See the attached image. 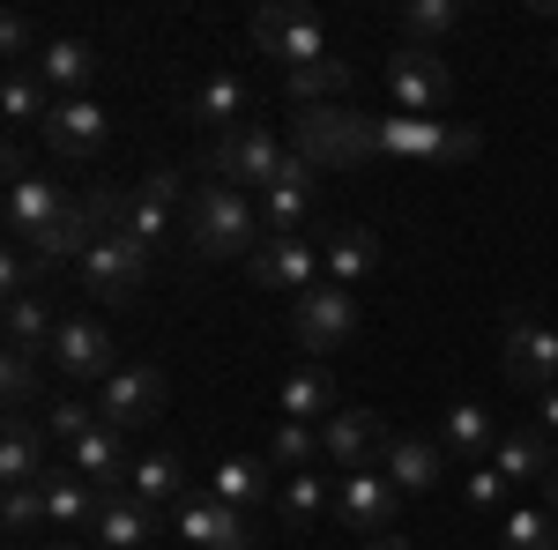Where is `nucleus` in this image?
I'll list each match as a JSON object with an SVG mask.
<instances>
[{
    "instance_id": "nucleus-1",
    "label": "nucleus",
    "mask_w": 558,
    "mask_h": 550,
    "mask_svg": "<svg viewBox=\"0 0 558 550\" xmlns=\"http://www.w3.org/2000/svg\"><path fill=\"white\" fill-rule=\"evenodd\" d=\"M186 246L202 260H254L268 246V223H260V201L254 194H239V186H194L186 194Z\"/></svg>"
},
{
    "instance_id": "nucleus-2",
    "label": "nucleus",
    "mask_w": 558,
    "mask_h": 550,
    "mask_svg": "<svg viewBox=\"0 0 558 550\" xmlns=\"http://www.w3.org/2000/svg\"><path fill=\"white\" fill-rule=\"evenodd\" d=\"M291 134H299L291 157H305V164H365V157H380V120L357 112V105H299Z\"/></svg>"
},
{
    "instance_id": "nucleus-3",
    "label": "nucleus",
    "mask_w": 558,
    "mask_h": 550,
    "mask_svg": "<svg viewBox=\"0 0 558 550\" xmlns=\"http://www.w3.org/2000/svg\"><path fill=\"white\" fill-rule=\"evenodd\" d=\"M254 45L268 52V60H283V75L336 60V45H328V23H320L305 0H268V8L254 15Z\"/></svg>"
},
{
    "instance_id": "nucleus-4",
    "label": "nucleus",
    "mask_w": 558,
    "mask_h": 550,
    "mask_svg": "<svg viewBox=\"0 0 558 550\" xmlns=\"http://www.w3.org/2000/svg\"><path fill=\"white\" fill-rule=\"evenodd\" d=\"M209 171L223 186H239V194H268L291 171V157H283V142L268 127H239V134H216L209 142Z\"/></svg>"
},
{
    "instance_id": "nucleus-5",
    "label": "nucleus",
    "mask_w": 558,
    "mask_h": 550,
    "mask_svg": "<svg viewBox=\"0 0 558 550\" xmlns=\"http://www.w3.org/2000/svg\"><path fill=\"white\" fill-rule=\"evenodd\" d=\"M75 268H83V291L89 297H105V305H134L142 283H149V246H142L134 231H105Z\"/></svg>"
},
{
    "instance_id": "nucleus-6",
    "label": "nucleus",
    "mask_w": 558,
    "mask_h": 550,
    "mask_svg": "<svg viewBox=\"0 0 558 550\" xmlns=\"http://www.w3.org/2000/svg\"><path fill=\"white\" fill-rule=\"evenodd\" d=\"M350 335H357V297L343 283H313L305 297H291V342H299L305 357H328Z\"/></svg>"
},
{
    "instance_id": "nucleus-7",
    "label": "nucleus",
    "mask_w": 558,
    "mask_h": 550,
    "mask_svg": "<svg viewBox=\"0 0 558 550\" xmlns=\"http://www.w3.org/2000/svg\"><path fill=\"white\" fill-rule=\"evenodd\" d=\"M45 365H52L60 380H97V387H105L112 372H120V350H112V335H105V320H89V313H60Z\"/></svg>"
},
{
    "instance_id": "nucleus-8",
    "label": "nucleus",
    "mask_w": 558,
    "mask_h": 550,
    "mask_svg": "<svg viewBox=\"0 0 558 550\" xmlns=\"http://www.w3.org/2000/svg\"><path fill=\"white\" fill-rule=\"evenodd\" d=\"M387 89H395V105H402L410 120H432V112H447V97H454V68H447V52H432V45H402V52L387 60Z\"/></svg>"
},
{
    "instance_id": "nucleus-9",
    "label": "nucleus",
    "mask_w": 558,
    "mask_h": 550,
    "mask_svg": "<svg viewBox=\"0 0 558 550\" xmlns=\"http://www.w3.org/2000/svg\"><path fill=\"white\" fill-rule=\"evenodd\" d=\"M484 149V134L476 127H454V120H410V112H395L380 120V157H425V164H462Z\"/></svg>"
},
{
    "instance_id": "nucleus-10",
    "label": "nucleus",
    "mask_w": 558,
    "mask_h": 550,
    "mask_svg": "<svg viewBox=\"0 0 558 550\" xmlns=\"http://www.w3.org/2000/svg\"><path fill=\"white\" fill-rule=\"evenodd\" d=\"M499 372H507V387H521V394H551L558 387V328L514 320L507 342H499Z\"/></svg>"
},
{
    "instance_id": "nucleus-11",
    "label": "nucleus",
    "mask_w": 558,
    "mask_h": 550,
    "mask_svg": "<svg viewBox=\"0 0 558 550\" xmlns=\"http://www.w3.org/2000/svg\"><path fill=\"white\" fill-rule=\"evenodd\" d=\"M97 417L112 424V431H142V424L165 417V372L157 365H120L105 394H97Z\"/></svg>"
},
{
    "instance_id": "nucleus-12",
    "label": "nucleus",
    "mask_w": 558,
    "mask_h": 550,
    "mask_svg": "<svg viewBox=\"0 0 558 550\" xmlns=\"http://www.w3.org/2000/svg\"><path fill=\"white\" fill-rule=\"evenodd\" d=\"M172 528H179V536H186L194 550H260V528H254V513L223 506V499H179Z\"/></svg>"
},
{
    "instance_id": "nucleus-13",
    "label": "nucleus",
    "mask_w": 558,
    "mask_h": 550,
    "mask_svg": "<svg viewBox=\"0 0 558 550\" xmlns=\"http://www.w3.org/2000/svg\"><path fill=\"white\" fill-rule=\"evenodd\" d=\"M260 223H268V239H305L320 223V179L305 157H291V171L260 194Z\"/></svg>"
},
{
    "instance_id": "nucleus-14",
    "label": "nucleus",
    "mask_w": 558,
    "mask_h": 550,
    "mask_svg": "<svg viewBox=\"0 0 558 550\" xmlns=\"http://www.w3.org/2000/svg\"><path fill=\"white\" fill-rule=\"evenodd\" d=\"M68 216V194L52 186V179H38V171H15L8 179V239L23 246V254H38L45 231Z\"/></svg>"
},
{
    "instance_id": "nucleus-15",
    "label": "nucleus",
    "mask_w": 558,
    "mask_h": 550,
    "mask_svg": "<svg viewBox=\"0 0 558 550\" xmlns=\"http://www.w3.org/2000/svg\"><path fill=\"white\" fill-rule=\"evenodd\" d=\"M387 439H395V431L380 424V410H336V417L320 424V454L343 468V476H357V468H380Z\"/></svg>"
},
{
    "instance_id": "nucleus-16",
    "label": "nucleus",
    "mask_w": 558,
    "mask_h": 550,
    "mask_svg": "<svg viewBox=\"0 0 558 550\" xmlns=\"http://www.w3.org/2000/svg\"><path fill=\"white\" fill-rule=\"evenodd\" d=\"M246 276H254L260 291H283V297H305L320 276H328V260L313 239H268L254 260H246Z\"/></svg>"
},
{
    "instance_id": "nucleus-17",
    "label": "nucleus",
    "mask_w": 558,
    "mask_h": 550,
    "mask_svg": "<svg viewBox=\"0 0 558 550\" xmlns=\"http://www.w3.org/2000/svg\"><path fill=\"white\" fill-rule=\"evenodd\" d=\"M395 506H402V491L387 484L380 468H357V476H343V491H336V521H343L350 536H387L395 528Z\"/></svg>"
},
{
    "instance_id": "nucleus-18",
    "label": "nucleus",
    "mask_w": 558,
    "mask_h": 550,
    "mask_svg": "<svg viewBox=\"0 0 558 550\" xmlns=\"http://www.w3.org/2000/svg\"><path fill=\"white\" fill-rule=\"evenodd\" d=\"M112 142V120H105V105L97 97H68V105H52V120H45V149L52 157H68V164H83Z\"/></svg>"
},
{
    "instance_id": "nucleus-19",
    "label": "nucleus",
    "mask_w": 558,
    "mask_h": 550,
    "mask_svg": "<svg viewBox=\"0 0 558 550\" xmlns=\"http://www.w3.org/2000/svg\"><path fill=\"white\" fill-rule=\"evenodd\" d=\"M31 68H38V83L52 89V105H68V97H89V83H97L105 60H97V45H89V38H45Z\"/></svg>"
},
{
    "instance_id": "nucleus-20",
    "label": "nucleus",
    "mask_w": 558,
    "mask_h": 550,
    "mask_svg": "<svg viewBox=\"0 0 558 550\" xmlns=\"http://www.w3.org/2000/svg\"><path fill=\"white\" fill-rule=\"evenodd\" d=\"M68 468H75V476H89V484H97L105 499H112V491H128V476H134L128 431H112V424H97L89 439H75V447H68Z\"/></svg>"
},
{
    "instance_id": "nucleus-21",
    "label": "nucleus",
    "mask_w": 558,
    "mask_h": 550,
    "mask_svg": "<svg viewBox=\"0 0 558 550\" xmlns=\"http://www.w3.org/2000/svg\"><path fill=\"white\" fill-rule=\"evenodd\" d=\"M179 194H186V186H179V171H172V164H165V171H149V179H142V186L128 194V209H120V231H134L142 246H157V239L172 231Z\"/></svg>"
},
{
    "instance_id": "nucleus-22",
    "label": "nucleus",
    "mask_w": 558,
    "mask_h": 550,
    "mask_svg": "<svg viewBox=\"0 0 558 550\" xmlns=\"http://www.w3.org/2000/svg\"><path fill=\"white\" fill-rule=\"evenodd\" d=\"M246 112H254V89H246V75H209V83L186 97V120H194V127H209V134L254 127Z\"/></svg>"
},
{
    "instance_id": "nucleus-23",
    "label": "nucleus",
    "mask_w": 558,
    "mask_h": 550,
    "mask_svg": "<svg viewBox=\"0 0 558 550\" xmlns=\"http://www.w3.org/2000/svg\"><path fill=\"white\" fill-rule=\"evenodd\" d=\"M320 260H328V283L357 291L365 276H380V231H373V223H336L328 246H320Z\"/></svg>"
},
{
    "instance_id": "nucleus-24",
    "label": "nucleus",
    "mask_w": 558,
    "mask_h": 550,
    "mask_svg": "<svg viewBox=\"0 0 558 550\" xmlns=\"http://www.w3.org/2000/svg\"><path fill=\"white\" fill-rule=\"evenodd\" d=\"M380 476L395 484V491H432L439 476H447V447H432V439H417V431H395L380 454Z\"/></svg>"
},
{
    "instance_id": "nucleus-25",
    "label": "nucleus",
    "mask_w": 558,
    "mask_h": 550,
    "mask_svg": "<svg viewBox=\"0 0 558 550\" xmlns=\"http://www.w3.org/2000/svg\"><path fill=\"white\" fill-rule=\"evenodd\" d=\"M276 402H283V424H313V431L343 410V394H336V380H328V365H299V372H283V394H276Z\"/></svg>"
},
{
    "instance_id": "nucleus-26",
    "label": "nucleus",
    "mask_w": 558,
    "mask_h": 550,
    "mask_svg": "<svg viewBox=\"0 0 558 550\" xmlns=\"http://www.w3.org/2000/svg\"><path fill=\"white\" fill-rule=\"evenodd\" d=\"M45 521L52 528H97V506H105V491L89 484V476H75V468H45Z\"/></svg>"
},
{
    "instance_id": "nucleus-27",
    "label": "nucleus",
    "mask_w": 558,
    "mask_h": 550,
    "mask_svg": "<svg viewBox=\"0 0 558 550\" xmlns=\"http://www.w3.org/2000/svg\"><path fill=\"white\" fill-rule=\"evenodd\" d=\"M209 499H223V506H239V513H260V506L283 499V484H276V468H268V462H216Z\"/></svg>"
},
{
    "instance_id": "nucleus-28",
    "label": "nucleus",
    "mask_w": 558,
    "mask_h": 550,
    "mask_svg": "<svg viewBox=\"0 0 558 550\" xmlns=\"http://www.w3.org/2000/svg\"><path fill=\"white\" fill-rule=\"evenodd\" d=\"M45 431L31 417H8V439H0V484L8 491H31V484H45Z\"/></svg>"
},
{
    "instance_id": "nucleus-29",
    "label": "nucleus",
    "mask_w": 558,
    "mask_h": 550,
    "mask_svg": "<svg viewBox=\"0 0 558 550\" xmlns=\"http://www.w3.org/2000/svg\"><path fill=\"white\" fill-rule=\"evenodd\" d=\"M492 468H499L507 484H544V476L558 468L551 431H499V447H492Z\"/></svg>"
},
{
    "instance_id": "nucleus-30",
    "label": "nucleus",
    "mask_w": 558,
    "mask_h": 550,
    "mask_svg": "<svg viewBox=\"0 0 558 550\" xmlns=\"http://www.w3.org/2000/svg\"><path fill=\"white\" fill-rule=\"evenodd\" d=\"M157 521H165V513L142 506L134 491H112V499L97 506V536H105V550H134V543H149V536H157Z\"/></svg>"
},
{
    "instance_id": "nucleus-31",
    "label": "nucleus",
    "mask_w": 558,
    "mask_h": 550,
    "mask_svg": "<svg viewBox=\"0 0 558 550\" xmlns=\"http://www.w3.org/2000/svg\"><path fill=\"white\" fill-rule=\"evenodd\" d=\"M128 491L134 499H142V506H179V499H186V462H179V454H142V462H134V476H128Z\"/></svg>"
},
{
    "instance_id": "nucleus-32",
    "label": "nucleus",
    "mask_w": 558,
    "mask_h": 550,
    "mask_svg": "<svg viewBox=\"0 0 558 550\" xmlns=\"http://www.w3.org/2000/svg\"><path fill=\"white\" fill-rule=\"evenodd\" d=\"M439 447L447 454H492L499 447V424H492V410H476V402H454L439 417Z\"/></svg>"
},
{
    "instance_id": "nucleus-33",
    "label": "nucleus",
    "mask_w": 558,
    "mask_h": 550,
    "mask_svg": "<svg viewBox=\"0 0 558 550\" xmlns=\"http://www.w3.org/2000/svg\"><path fill=\"white\" fill-rule=\"evenodd\" d=\"M52 328H60V313H52L45 291L8 297V342H15V350H52Z\"/></svg>"
},
{
    "instance_id": "nucleus-34",
    "label": "nucleus",
    "mask_w": 558,
    "mask_h": 550,
    "mask_svg": "<svg viewBox=\"0 0 558 550\" xmlns=\"http://www.w3.org/2000/svg\"><path fill=\"white\" fill-rule=\"evenodd\" d=\"M0 112H8L15 127H45V120H52V89L38 83V68H8V83H0Z\"/></svg>"
},
{
    "instance_id": "nucleus-35",
    "label": "nucleus",
    "mask_w": 558,
    "mask_h": 550,
    "mask_svg": "<svg viewBox=\"0 0 558 550\" xmlns=\"http://www.w3.org/2000/svg\"><path fill=\"white\" fill-rule=\"evenodd\" d=\"M320 431L313 424H276V439H268V468L276 476H305V468H320Z\"/></svg>"
},
{
    "instance_id": "nucleus-36",
    "label": "nucleus",
    "mask_w": 558,
    "mask_h": 550,
    "mask_svg": "<svg viewBox=\"0 0 558 550\" xmlns=\"http://www.w3.org/2000/svg\"><path fill=\"white\" fill-rule=\"evenodd\" d=\"M276 506H283V528H313L320 513H336V491H328V476L305 468V476H283V499Z\"/></svg>"
},
{
    "instance_id": "nucleus-37",
    "label": "nucleus",
    "mask_w": 558,
    "mask_h": 550,
    "mask_svg": "<svg viewBox=\"0 0 558 550\" xmlns=\"http://www.w3.org/2000/svg\"><path fill=\"white\" fill-rule=\"evenodd\" d=\"M447 30H462V0H402V38L410 45H432L439 52Z\"/></svg>"
},
{
    "instance_id": "nucleus-38",
    "label": "nucleus",
    "mask_w": 558,
    "mask_h": 550,
    "mask_svg": "<svg viewBox=\"0 0 558 550\" xmlns=\"http://www.w3.org/2000/svg\"><path fill=\"white\" fill-rule=\"evenodd\" d=\"M499 550H558V521L544 506H514L499 521Z\"/></svg>"
},
{
    "instance_id": "nucleus-39",
    "label": "nucleus",
    "mask_w": 558,
    "mask_h": 550,
    "mask_svg": "<svg viewBox=\"0 0 558 550\" xmlns=\"http://www.w3.org/2000/svg\"><path fill=\"white\" fill-rule=\"evenodd\" d=\"M97 410H83L75 394H60V402H45V439H60V447H75V439H89L97 431Z\"/></svg>"
},
{
    "instance_id": "nucleus-40",
    "label": "nucleus",
    "mask_w": 558,
    "mask_h": 550,
    "mask_svg": "<svg viewBox=\"0 0 558 550\" xmlns=\"http://www.w3.org/2000/svg\"><path fill=\"white\" fill-rule=\"evenodd\" d=\"M507 491H514V484H507L492 462H484V468H462V499H470L476 513H499V506H507Z\"/></svg>"
},
{
    "instance_id": "nucleus-41",
    "label": "nucleus",
    "mask_w": 558,
    "mask_h": 550,
    "mask_svg": "<svg viewBox=\"0 0 558 550\" xmlns=\"http://www.w3.org/2000/svg\"><path fill=\"white\" fill-rule=\"evenodd\" d=\"M38 357H45V350H15V342H8V365H0L8 402H31V394H38Z\"/></svg>"
},
{
    "instance_id": "nucleus-42",
    "label": "nucleus",
    "mask_w": 558,
    "mask_h": 550,
    "mask_svg": "<svg viewBox=\"0 0 558 550\" xmlns=\"http://www.w3.org/2000/svg\"><path fill=\"white\" fill-rule=\"evenodd\" d=\"M0 52H8V68H31V60H38L31 15H0Z\"/></svg>"
},
{
    "instance_id": "nucleus-43",
    "label": "nucleus",
    "mask_w": 558,
    "mask_h": 550,
    "mask_svg": "<svg viewBox=\"0 0 558 550\" xmlns=\"http://www.w3.org/2000/svg\"><path fill=\"white\" fill-rule=\"evenodd\" d=\"M0 521H8V528H38L45 521V491L38 484H31V491H8V499H0Z\"/></svg>"
},
{
    "instance_id": "nucleus-44",
    "label": "nucleus",
    "mask_w": 558,
    "mask_h": 550,
    "mask_svg": "<svg viewBox=\"0 0 558 550\" xmlns=\"http://www.w3.org/2000/svg\"><path fill=\"white\" fill-rule=\"evenodd\" d=\"M544 431H558V387L544 394Z\"/></svg>"
},
{
    "instance_id": "nucleus-45",
    "label": "nucleus",
    "mask_w": 558,
    "mask_h": 550,
    "mask_svg": "<svg viewBox=\"0 0 558 550\" xmlns=\"http://www.w3.org/2000/svg\"><path fill=\"white\" fill-rule=\"evenodd\" d=\"M365 550H410V543H402V536H373Z\"/></svg>"
},
{
    "instance_id": "nucleus-46",
    "label": "nucleus",
    "mask_w": 558,
    "mask_h": 550,
    "mask_svg": "<svg viewBox=\"0 0 558 550\" xmlns=\"http://www.w3.org/2000/svg\"><path fill=\"white\" fill-rule=\"evenodd\" d=\"M544 499H551V521H558V468L544 476Z\"/></svg>"
},
{
    "instance_id": "nucleus-47",
    "label": "nucleus",
    "mask_w": 558,
    "mask_h": 550,
    "mask_svg": "<svg viewBox=\"0 0 558 550\" xmlns=\"http://www.w3.org/2000/svg\"><path fill=\"white\" fill-rule=\"evenodd\" d=\"M60 550H97V543H60Z\"/></svg>"
},
{
    "instance_id": "nucleus-48",
    "label": "nucleus",
    "mask_w": 558,
    "mask_h": 550,
    "mask_svg": "<svg viewBox=\"0 0 558 550\" xmlns=\"http://www.w3.org/2000/svg\"><path fill=\"white\" fill-rule=\"evenodd\" d=\"M551 68H558V45H551Z\"/></svg>"
}]
</instances>
